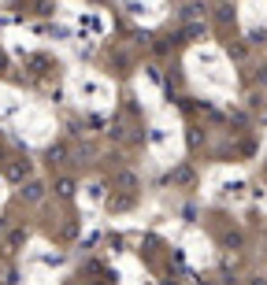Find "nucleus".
I'll return each instance as SVG.
<instances>
[{
  "label": "nucleus",
  "instance_id": "nucleus-2",
  "mask_svg": "<svg viewBox=\"0 0 267 285\" xmlns=\"http://www.w3.org/2000/svg\"><path fill=\"white\" fill-rule=\"evenodd\" d=\"M26 174H30V163H23V160L8 163V178H11V182H26Z\"/></svg>",
  "mask_w": 267,
  "mask_h": 285
},
{
  "label": "nucleus",
  "instance_id": "nucleus-3",
  "mask_svg": "<svg viewBox=\"0 0 267 285\" xmlns=\"http://www.w3.org/2000/svg\"><path fill=\"white\" fill-rule=\"evenodd\" d=\"M23 196H26V200H41V196H45V185L41 182H23Z\"/></svg>",
  "mask_w": 267,
  "mask_h": 285
},
{
  "label": "nucleus",
  "instance_id": "nucleus-5",
  "mask_svg": "<svg viewBox=\"0 0 267 285\" xmlns=\"http://www.w3.org/2000/svg\"><path fill=\"white\" fill-rule=\"evenodd\" d=\"M256 82H260V85H267V67H260V74H256Z\"/></svg>",
  "mask_w": 267,
  "mask_h": 285
},
{
  "label": "nucleus",
  "instance_id": "nucleus-6",
  "mask_svg": "<svg viewBox=\"0 0 267 285\" xmlns=\"http://www.w3.org/2000/svg\"><path fill=\"white\" fill-rule=\"evenodd\" d=\"M264 174H267V170H264Z\"/></svg>",
  "mask_w": 267,
  "mask_h": 285
},
{
  "label": "nucleus",
  "instance_id": "nucleus-4",
  "mask_svg": "<svg viewBox=\"0 0 267 285\" xmlns=\"http://www.w3.org/2000/svg\"><path fill=\"white\" fill-rule=\"evenodd\" d=\"M56 193L59 196H71V193H75V182H71V178H59V182H56Z\"/></svg>",
  "mask_w": 267,
  "mask_h": 285
},
{
  "label": "nucleus",
  "instance_id": "nucleus-1",
  "mask_svg": "<svg viewBox=\"0 0 267 285\" xmlns=\"http://www.w3.org/2000/svg\"><path fill=\"white\" fill-rule=\"evenodd\" d=\"M200 15H208V4H200V0H189L182 8V23H189V19H200Z\"/></svg>",
  "mask_w": 267,
  "mask_h": 285
}]
</instances>
